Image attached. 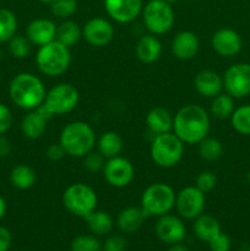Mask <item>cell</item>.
<instances>
[{"mask_svg": "<svg viewBox=\"0 0 250 251\" xmlns=\"http://www.w3.org/2000/svg\"><path fill=\"white\" fill-rule=\"evenodd\" d=\"M210 114L201 105L190 103L183 105L173 117V132L186 145H198L208 136Z\"/></svg>", "mask_w": 250, "mask_h": 251, "instance_id": "1", "label": "cell"}, {"mask_svg": "<svg viewBox=\"0 0 250 251\" xmlns=\"http://www.w3.org/2000/svg\"><path fill=\"white\" fill-rule=\"evenodd\" d=\"M47 90L43 81L31 73H20L9 85L12 103L24 110H34L43 103Z\"/></svg>", "mask_w": 250, "mask_h": 251, "instance_id": "2", "label": "cell"}, {"mask_svg": "<svg viewBox=\"0 0 250 251\" xmlns=\"http://www.w3.org/2000/svg\"><path fill=\"white\" fill-rule=\"evenodd\" d=\"M97 139L96 132L90 124L81 120L71 122L63 127L59 144L70 157L82 158L88 152L93 151Z\"/></svg>", "mask_w": 250, "mask_h": 251, "instance_id": "3", "label": "cell"}, {"mask_svg": "<svg viewBox=\"0 0 250 251\" xmlns=\"http://www.w3.org/2000/svg\"><path fill=\"white\" fill-rule=\"evenodd\" d=\"M71 63L70 48L59 41H53L39 47L36 54V64L46 76H60L69 69Z\"/></svg>", "mask_w": 250, "mask_h": 251, "instance_id": "4", "label": "cell"}, {"mask_svg": "<svg viewBox=\"0 0 250 251\" xmlns=\"http://www.w3.org/2000/svg\"><path fill=\"white\" fill-rule=\"evenodd\" d=\"M173 188L166 183H153L147 186L141 195L140 207L146 217H161L175 207Z\"/></svg>", "mask_w": 250, "mask_h": 251, "instance_id": "5", "label": "cell"}, {"mask_svg": "<svg viewBox=\"0 0 250 251\" xmlns=\"http://www.w3.org/2000/svg\"><path fill=\"white\" fill-rule=\"evenodd\" d=\"M184 142L173 131L154 135L150 147L152 161L161 168H172L184 156Z\"/></svg>", "mask_w": 250, "mask_h": 251, "instance_id": "6", "label": "cell"}, {"mask_svg": "<svg viewBox=\"0 0 250 251\" xmlns=\"http://www.w3.org/2000/svg\"><path fill=\"white\" fill-rule=\"evenodd\" d=\"M141 15L147 31L154 36L168 33L175 21L173 7L167 0H150L142 7Z\"/></svg>", "mask_w": 250, "mask_h": 251, "instance_id": "7", "label": "cell"}, {"mask_svg": "<svg viewBox=\"0 0 250 251\" xmlns=\"http://www.w3.org/2000/svg\"><path fill=\"white\" fill-rule=\"evenodd\" d=\"M98 198L91 186L83 183L71 184L63 194V205L74 216L85 220L90 213L97 210Z\"/></svg>", "mask_w": 250, "mask_h": 251, "instance_id": "8", "label": "cell"}, {"mask_svg": "<svg viewBox=\"0 0 250 251\" xmlns=\"http://www.w3.org/2000/svg\"><path fill=\"white\" fill-rule=\"evenodd\" d=\"M80 93L77 88L68 82L58 83L47 92L41 107L44 108L51 118L54 115H63L70 113L77 107Z\"/></svg>", "mask_w": 250, "mask_h": 251, "instance_id": "9", "label": "cell"}, {"mask_svg": "<svg viewBox=\"0 0 250 251\" xmlns=\"http://www.w3.org/2000/svg\"><path fill=\"white\" fill-rule=\"evenodd\" d=\"M223 90L233 98H245L250 95V64L230 65L223 75Z\"/></svg>", "mask_w": 250, "mask_h": 251, "instance_id": "10", "label": "cell"}, {"mask_svg": "<svg viewBox=\"0 0 250 251\" xmlns=\"http://www.w3.org/2000/svg\"><path fill=\"white\" fill-rule=\"evenodd\" d=\"M205 194L196 186H186L175 196V208L184 220H195L205 210Z\"/></svg>", "mask_w": 250, "mask_h": 251, "instance_id": "11", "label": "cell"}, {"mask_svg": "<svg viewBox=\"0 0 250 251\" xmlns=\"http://www.w3.org/2000/svg\"><path fill=\"white\" fill-rule=\"evenodd\" d=\"M102 173L110 186L122 189L131 183L135 176V169L129 159L117 156L105 161Z\"/></svg>", "mask_w": 250, "mask_h": 251, "instance_id": "12", "label": "cell"}, {"mask_svg": "<svg viewBox=\"0 0 250 251\" xmlns=\"http://www.w3.org/2000/svg\"><path fill=\"white\" fill-rule=\"evenodd\" d=\"M114 27L109 20L104 17H92L82 27V38L90 46L105 47L114 38Z\"/></svg>", "mask_w": 250, "mask_h": 251, "instance_id": "13", "label": "cell"}, {"mask_svg": "<svg viewBox=\"0 0 250 251\" xmlns=\"http://www.w3.org/2000/svg\"><path fill=\"white\" fill-rule=\"evenodd\" d=\"M154 233L162 243L172 245L181 243L185 239L186 227L181 218L167 213L158 217L154 227Z\"/></svg>", "mask_w": 250, "mask_h": 251, "instance_id": "14", "label": "cell"}, {"mask_svg": "<svg viewBox=\"0 0 250 251\" xmlns=\"http://www.w3.org/2000/svg\"><path fill=\"white\" fill-rule=\"evenodd\" d=\"M211 47L218 55L230 58L240 53L243 49V39L237 31L223 27L212 34Z\"/></svg>", "mask_w": 250, "mask_h": 251, "instance_id": "15", "label": "cell"}, {"mask_svg": "<svg viewBox=\"0 0 250 251\" xmlns=\"http://www.w3.org/2000/svg\"><path fill=\"white\" fill-rule=\"evenodd\" d=\"M105 12L118 24H130L142 12V0H104Z\"/></svg>", "mask_w": 250, "mask_h": 251, "instance_id": "16", "label": "cell"}, {"mask_svg": "<svg viewBox=\"0 0 250 251\" xmlns=\"http://www.w3.org/2000/svg\"><path fill=\"white\" fill-rule=\"evenodd\" d=\"M56 28H58V26L55 25V22L49 19L41 17V19L32 20L27 25L25 36L28 38V41L32 44L37 47H42L55 41Z\"/></svg>", "mask_w": 250, "mask_h": 251, "instance_id": "17", "label": "cell"}, {"mask_svg": "<svg viewBox=\"0 0 250 251\" xmlns=\"http://www.w3.org/2000/svg\"><path fill=\"white\" fill-rule=\"evenodd\" d=\"M199 48H200V41L198 36L191 31H181L176 33L171 44L173 55L183 61L195 58Z\"/></svg>", "mask_w": 250, "mask_h": 251, "instance_id": "18", "label": "cell"}, {"mask_svg": "<svg viewBox=\"0 0 250 251\" xmlns=\"http://www.w3.org/2000/svg\"><path fill=\"white\" fill-rule=\"evenodd\" d=\"M194 87L200 96L212 100L223 91V78L213 70H201L194 78Z\"/></svg>", "mask_w": 250, "mask_h": 251, "instance_id": "19", "label": "cell"}, {"mask_svg": "<svg viewBox=\"0 0 250 251\" xmlns=\"http://www.w3.org/2000/svg\"><path fill=\"white\" fill-rule=\"evenodd\" d=\"M137 59L144 64H153L162 54V43L158 37L149 33L142 36L135 47Z\"/></svg>", "mask_w": 250, "mask_h": 251, "instance_id": "20", "label": "cell"}, {"mask_svg": "<svg viewBox=\"0 0 250 251\" xmlns=\"http://www.w3.org/2000/svg\"><path fill=\"white\" fill-rule=\"evenodd\" d=\"M145 216L144 211L140 206H129L120 211L117 218V227L125 234H132L141 228L144 223Z\"/></svg>", "mask_w": 250, "mask_h": 251, "instance_id": "21", "label": "cell"}, {"mask_svg": "<svg viewBox=\"0 0 250 251\" xmlns=\"http://www.w3.org/2000/svg\"><path fill=\"white\" fill-rule=\"evenodd\" d=\"M48 122L49 120H47L37 109L28 110V113L22 118L20 129L25 137L37 140L46 132Z\"/></svg>", "mask_w": 250, "mask_h": 251, "instance_id": "22", "label": "cell"}, {"mask_svg": "<svg viewBox=\"0 0 250 251\" xmlns=\"http://www.w3.org/2000/svg\"><path fill=\"white\" fill-rule=\"evenodd\" d=\"M146 125L154 135L164 134L173 130V115L163 107H154L147 113Z\"/></svg>", "mask_w": 250, "mask_h": 251, "instance_id": "23", "label": "cell"}, {"mask_svg": "<svg viewBox=\"0 0 250 251\" xmlns=\"http://www.w3.org/2000/svg\"><path fill=\"white\" fill-rule=\"evenodd\" d=\"M193 229L196 238L203 243H210L216 235L222 232L217 218L210 215H203V213L195 218Z\"/></svg>", "mask_w": 250, "mask_h": 251, "instance_id": "24", "label": "cell"}, {"mask_svg": "<svg viewBox=\"0 0 250 251\" xmlns=\"http://www.w3.org/2000/svg\"><path fill=\"white\" fill-rule=\"evenodd\" d=\"M123 147H124V141L122 136L115 131L103 132L97 140V151L105 159L119 156L123 151Z\"/></svg>", "mask_w": 250, "mask_h": 251, "instance_id": "25", "label": "cell"}, {"mask_svg": "<svg viewBox=\"0 0 250 251\" xmlns=\"http://www.w3.org/2000/svg\"><path fill=\"white\" fill-rule=\"evenodd\" d=\"M85 221L93 235H107L114 228V221L112 216L104 211L95 210L85 218Z\"/></svg>", "mask_w": 250, "mask_h": 251, "instance_id": "26", "label": "cell"}, {"mask_svg": "<svg viewBox=\"0 0 250 251\" xmlns=\"http://www.w3.org/2000/svg\"><path fill=\"white\" fill-rule=\"evenodd\" d=\"M10 183L19 190H28L36 184V172L27 164H17L10 172Z\"/></svg>", "mask_w": 250, "mask_h": 251, "instance_id": "27", "label": "cell"}, {"mask_svg": "<svg viewBox=\"0 0 250 251\" xmlns=\"http://www.w3.org/2000/svg\"><path fill=\"white\" fill-rule=\"evenodd\" d=\"M82 38V27L73 20H64L56 28V41L66 47H73Z\"/></svg>", "mask_w": 250, "mask_h": 251, "instance_id": "28", "label": "cell"}, {"mask_svg": "<svg viewBox=\"0 0 250 251\" xmlns=\"http://www.w3.org/2000/svg\"><path fill=\"white\" fill-rule=\"evenodd\" d=\"M235 109L234 98L227 92H221L212 98L210 105V113L213 118L220 120L229 119Z\"/></svg>", "mask_w": 250, "mask_h": 251, "instance_id": "29", "label": "cell"}, {"mask_svg": "<svg viewBox=\"0 0 250 251\" xmlns=\"http://www.w3.org/2000/svg\"><path fill=\"white\" fill-rule=\"evenodd\" d=\"M199 154L207 162H215L223 156V144L216 137L206 136L202 141L199 142Z\"/></svg>", "mask_w": 250, "mask_h": 251, "instance_id": "30", "label": "cell"}, {"mask_svg": "<svg viewBox=\"0 0 250 251\" xmlns=\"http://www.w3.org/2000/svg\"><path fill=\"white\" fill-rule=\"evenodd\" d=\"M17 17L11 10L0 9V43H7L17 33Z\"/></svg>", "mask_w": 250, "mask_h": 251, "instance_id": "31", "label": "cell"}, {"mask_svg": "<svg viewBox=\"0 0 250 251\" xmlns=\"http://www.w3.org/2000/svg\"><path fill=\"white\" fill-rule=\"evenodd\" d=\"M229 119L235 131L242 135H250V104L235 108Z\"/></svg>", "mask_w": 250, "mask_h": 251, "instance_id": "32", "label": "cell"}, {"mask_svg": "<svg viewBox=\"0 0 250 251\" xmlns=\"http://www.w3.org/2000/svg\"><path fill=\"white\" fill-rule=\"evenodd\" d=\"M7 48H9L10 54L15 59H25L31 53L32 43L28 41L26 36L16 33L7 42Z\"/></svg>", "mask_w": 250, "mask_h": 251, "instance_id": "33", "label": "cell"}, {"mask_svg": "<svg viewBox=\"0 0 250 251\" xmlns=\"http://www.w3.org/2000/svg\"><path fill=\"white\" fill-rule=\"evenodd\" d=\"M49 5L51 14L61 20H68L77 10V0H53Z\"/></svg>", "mask_w": 250, "mask_h": 251, "instance_id": "34", "label": "cell"}, {"mask_svg": "<svg viewBox=\"0 0 250 251\" xmlns=\"http://www.w3.org/2000/svg\"><path fill=\"white\" fill-rule=\"evenodd\" d=\"M71 251H102V244L96 235H77L71 242Z\"/></svg>", "mask_w": 250, "mask_h": 251, "instance_id": "35", "label": "cell"}, {"mask_svg": "<svg viewBox=\"0 0 250 251\" xmlns=\"http://www.w3.org/2000/svg\"><path fill=\"white\" fill-rule=\"evenodd\" d=\"M83 158V167L87 169L91 173H97V172H102L103 167H104L105 161L107 159L102 156L98 151H91L88 152Z\"/></svg>", "mask_w": 250, "mask_h": 251, "instance_id": "36", "label": "cell"}, {"mask_svg": "<svg viewBox=\"0 0 250 251\" xmlns=\"http://www.w3.org/2000/svg\"><path fill=\"white\" fill-rule=\"evenodd\" d=\"M217 178L211 171H202L195 179V186L203 194H207L216 188Z\"/></svg>", "mask_w": 250, "mask_h": 251, "instance_id": "37", "label": "cell"}, {"mask_svg": "<svg viewBox=\"0 0 250 251\" xmlns=\"http://www.w3.org/2000/svg\"><path fill=\"white\" fill-rule=\"evenodd\" d=\"M127 242L122 235H110L102 245V251H126Z\"/></svg>", "mask_w": 250, "mask_h": 251, "instance_id": "38", "label": "cell"}, {"mask_svg": "<svg viewBox=\"0 0 250 251\" xmlns=\"http://www.w3.org/2000/svg\"><path fill=\"white\" fill-rule=\"evenodd\" d=\"M207 244L211 251H229L232 248V240L225 233L221 232Z\"/></svg>", "mask_w": 250, "mask_h": 251, "instance_id": "39", "label": "cell"}, {"mask_svg": "<svg viewBox=\"0 0 250 251\" xmlns=\"http://www.w3.org/2000/svg\"><path fill=\"white\" fill-rule=\"evenodd\" d=\"M12 113L4 103H0V135L9 131L12 125Z\"/></svg>", "mask_w": 250, "mask_h": 251, "instance_id": "40", "label": "cell"}, {"mask_svg": "<svg viewBox=\"0 0 250 251\" xmlns=\"http://www.w3.org/2000/svg\"><path fill=\"white\" fill-rule=\"evenodd\" d=\"M46 156L49 161L51 162H59L66 156L65 150L63 149L60 144H51L49 145L48 149L46 150Z\"/></svg>", "mask_w": 250, "mask_h": 251, "instance_id": "41", "label": "cell"}, {"mask_svg": "<svg viewBox=\"0 0 250 251\" xmlns=\"http://www.w3.org/2000/svg\"><path fill=\"white\" fill-rule=\"evenodd\" d=\"M12 244V235L7 228L0 226V251H9Z\"/></svg>", "mask_w": 250, "mask_h": 251, "instance_id": "42", "label": "cell"}, {"mask_svg": "<svg viewBox=\"0 0 250 251\" xmlns=\"http://www.w3.org/2000/svg\"><path fill=\"white\" fill-rule=\"evenodd\" d=\"M11 142L4 135H0V158H6L11 153Z\"/></svg>", "mask_w": 250, "mask_h": 251, "instance_id": "43", "label": "cell"}, {"mask_svg": "<svg viewBox=\"0 0 250 251\" xmlns=\"http://www.w3.org/2000/svg\"><path fill=\"white\" fill-rule=\"evenodd\" d=\"M6 210H7L6 201H5V199L2 198L1 195H0V220H1V218L5 216V213H6Z\"/></svg>", "mask_w": 250, "mask_h": 251, "instance_id": "44", "label": "cell"}, {"mask_svg": "<svg viewBox=\"0 0 250 251\" xmlns=\"http://www.w3.org/2000/svg\"><path fill=\"white\" fill-rule=\"evenodd\" d=\"M167 251H189V249L181 243H176V244H172Z\"/></svg>", "mask_w": 250, "mask_h": 251, "instance_id": "45", "label": "cell"}, {"mask_svg": "<svg viewBox=\"0 0 250 251\" xmlns=\"http://www.w3.org/2000/svg\"><path fill=\"white\" fill-rule=\"evenodd\" d=\"M239 251H250V244H248V243L242 244V247L239 248Z\"/></svg>", "mask_w": 250, "mask_h": 251, "instance_id": "46", "label": "cell"}, {"mask_svg": "<svg viewBox=\"0 0 250 251\" xmlns=\"http://www.w3.org/2000/svg\"><path fill=\"white\" fill-rule=\"evenodd\" d=\"M39 1L43 2V4H50V2L53 1V0H39Z\"/></svg>", "mask_w": 250, "mask_h": 251, "instance_id": "47", "label": "cell"}, {"mask_svg": "<svg viewBox=\"0 0 250 251\" xmlns=\"http://www.w3.org/2000/svg\"><path fill=\"white\" fill-rule=\"evenodd\" d=\"M1 58H2V50L1 48H0V60H1Z\"/></svg>", "mask_w": 250, "mask_h": 251, "instance_id": "48", "label": "cell"}, {"mask_svg": "<svg viewBox=\"0 0 250 251\" xmlns=\"http://www.w3.org/2000/svg\"><path fill=\"white\" fill-rule=\"evenodd\" d=\"M248 181H249V184H250V172L248 173Z\"/></svg>", "mask_w": 250, "mask_h": 251, "instance_id": "49", "label": "cell"}, {"mask_svg": "<svg viewBox=\"0 0 250 251\" xmlns=\"http://www.w3.org/2000/svg\"><path fill=\"white\" fill-rule=\"evenodd\" d=\"M167 1H169V2H172V1H175V0H167Z\"/></svg>", "mask_w": 250, "mask_h": 251, "instance_id": "50", "label": "cell"}, {"mask_svg": "<svg viewBox=\"0 0 250 251\" xmlns=\"http://www.w3.org/2000/svg\"><path fill=\"white\" fill-rule=\"evenodd\" d=\"M24 251H31V250H24Z\"/></svg>", "mask_w": 250, "mask_h": 251, "instance_id": "51", "label": "cell"}]
</instances>
